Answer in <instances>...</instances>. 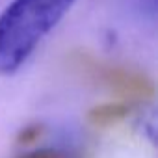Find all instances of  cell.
I'll return each instance as SVG.
<instances>
[{
    "instance_id": "obj_1",
    "label": "cell",
    "mask_w": 158,
    "mask_h": 158,
    "mask_svg": "<svg viewBox=\"0 0 158 158\" xmlns=\"http://www.w3.org/2000/svg\"><path fill=\"white\" fill-rule=\"evenodd\" d=\"M76 0H13L0 13V74L21 69Z\"/></svg>"
},
{
    "instance_id": "obj_2",
    "label": "cell",
    "mask_w": 158,
    "mask_h": 158,
    "mask_svg": "<svg viewBox=\"0 0 158 158\" xmlns=\"http://www.w3.org/2000/svg\"><path fill=\"white\" fill-rule=\"evenodd\" d=\"M101 73V80L115 89L117 93L130 95V97H145L152 93V84L151 80L132 69L127 67H117V65H108V67H97Z\"/></svg>"
},
{
    "instance_id": "obj_3",
    "label": "cell",
    "mask_w": 158,
    "mask_h": 158,
    "mask_svg": "<svg viewBox=\"0 0 158 158\" xmlns=\"http://www.w3.org/2000/svg\"><path fill=\"white\" fill-rule=\"evenodd\" d=\"M132 112V104L127 101H110V102H102L95 108L89 110L88 114V121L95 127H110L115 125L123 119H127Z\"/></svg>"
},
{
    "instance_id": "obj_4",
    "label": "cell",
    "mask_w": 158,
    "mask_h": 158,
    "mask_svg": "<svg viewBox=\"0 0 158 158\" xmlns=\"http://www.w3.org/2000/svg\"><path fill=\"white\" fill-rule=\"evenodd\" d=\"M19 158H69V156L61 151H56V149H34Z\"/></svg>"
},
{
    "instance_id": "obj_5",
    "label": "cell",
    "mask_w": 158,
    "mask_h": 158,
    "mask_svg": "<svg viewBox=\"0 0 158 158\" xmlns=\"http://www.w3.org/2000/svg\"><path fill=\"white\" fill-rule=\"evenodd\" d=\"M39 132H41V130H39L37 127H28V128H26V132L23 130V143H24V141H26V143L34 141V139L39 136Z\"/></svg>"
}]
</instances>
